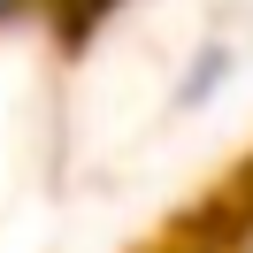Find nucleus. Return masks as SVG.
Here are the masks:
<instances>
[{
	"label": "nucleus",
	"instance_id": "1",
	"mask_svg": "<svg viewBox=\"0 0 253 253\" xmlns=\"http://www.w3.org/2000/svg\"><path fill=\"white\" fill-rule=\"evenodd\" d=\"M238 253H253V230H246V246H238Z\"/></svg>",
	"mask_w": 253,
	"mask_h": 253
},
{
	"label": "nucleus",
	"instance_id": "2",
	"mask_svg": "<svg viewBox=\"0 0 253 253\" xmlns=\"http://www.w3.org/2000/svg\"><path fill=\"white\" fill-rule=\"evenodd\" d=\"M0 8H16V0H0Z\"/></svg>",
	"mask_w": 253,
	"mask_h": 253
}]
</instances>
